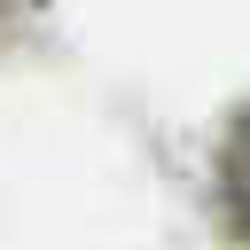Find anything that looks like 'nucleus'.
<instances>
[{
	"label": "nucleus",
	"instance_id": "1",
	"mask_svg": "<svg viewBox=\"0 0 250 250\" xmlns=\"http://www.w3.org/2000/svg\"><path fill=\"white\" fill-rule=\"evenodd\" d=\"M219 211H227L234 242L250 250V109H234V125L219 141Z\"/></svg>",
	"mask_w": 250,
	"mask_h": 250
}]
</instances>
